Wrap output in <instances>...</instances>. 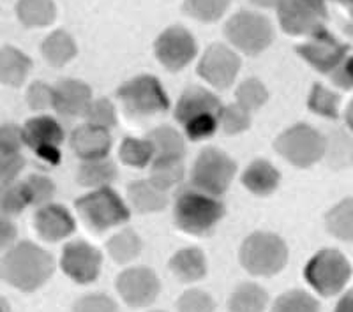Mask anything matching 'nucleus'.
I'll return each instance as SVG.
<instances>
[{"label": "nucleus", "mask_w": 353, "mask_h": 312, "mask_svg": "<svg viewBox=\"0 0 353 312\" xmlns=\"http://www.w3.org/2000/svg\"><path fill=\"white\" fill-rule=\"evenodd\" d=\"M55 272L52 254L32 242H20L9 247L0 260V277L20 291L39 289Z\"/></svg>", "instance_id": "f257e3e1"}, {"label": "nucleus", "mask_w": 353, "mask_h": 312, "mask_svg": "<svg viewBox=\"0 0 353 312\" xmlns=\"http://www.w3.org/2000/svg\"><path fill=\"white\" fill-rule=\"evenodd\" d=\"M223 217L225 205L216 196H210L191 184L179 187L173 205V219L176 228L188 235L205 236L216 228Z\"/></svg>", "instance_id": "f03ea898"}, {"label": "nucleus", "mask_w": 353, "mask_h": 312, "mask_svg": "<svg viewBox=\"0 0 353 312\" xmlns=\"http://www.w3.org/2000/svg\"><path fill=\"white\" fill-rule=\"evenodd\" d=\"M223 104L216 94L203 87H188L175 106L176 122L184 127L185 136L193 141L207 140L219 129Z\"/></svg>", "instance_id": "7ed1b4c3"}, {"label": "nucleus", "mask_w": 353, "mask_h": 312, "mask_svg": "<svg viewBox=\"0 0 353 312\" xmlns=\"http://www.w3.org/2000/svg\"><path fill=\"white\" fill-rule=\"evenodd\" d=\"M288 261V247L281 236L256 231L249 235L241 247V263L249 273L272 277L281 272Z\"/></svg>", "instance_id": "20e7f679"}, {"label": "nucleus", "mask_w": 353, "mask_h": 312, "mask_svg": "<svg viewBox=\"0 0 353 312\" xmlns=\"http://www.w3.org/2000/svg\"><path fill=\"white\" fill-rule=\"evenodd\" d=\"M77 210L85 220V225L97 233L124 225L131 217L128 205L110 185L92 189V192L78 198Z\"/></svg>", "instance_id": "39448f33"}, {"label": "nucleus", "mask_w": 353, "mask_h": 312, "mask_svg": "<svg viewBox=\"0 0 353 312\" xmlns=\"http://www.w3.org/2000/svg\"><path fill=\"white\" fill-rule=\"evenodd\" d=\"M353 269L343 252L323 249L307 261L304 277L307 284L321 296H334L345 289L352 279Z\"/></svg>", "instance_id": "423d86ee"}, {"label": "nucleus", "mask_w": 353, "mask_h": 312, "mask_svg": "<svg viewBox=\"0 0 353 312\" xmlns=\"http://www.w3.org/2000/svg\"><path fill=\"white\" fill-rule=\"evenodd\" d=\"M237 171L235 160L219 148H203L191 171V185L210 196H223Z\"/></svg>", "instance_id": "0eeeda50"}, {"label": "nucleus", "mask_w": 353, "mask_h": 312, "mask_svg": "<svg viewBox=\"0 0 353 312\" xmlns=\"http://www.w3.org/2000/svg\"><path fill=\"white\" fill-rule=\"evenodd\" d=\"M274 148L290 165L309 168L325 156L327 140L311 125L297 124L279 134Z\"/></svg>", "instance_id": "6e6552de"}, {"label": "nucleus", "mask_w": 353, "mask_h": 312, "mask_svg": "<svg viewBox=\"0 0 353 312\" xmlns=\"http://www.w3.org/2000/svg\"><path fill=\"white\" fill-rule=\"evenodd\" d=\"M117 96L131 116H149L170 108L168 94L156 76H137L119 87Z\"/></svg>", "instance_id": "1a4fd4ad"}, {"label": "nucleus", "mask_w": 353, "mask_h": 312, "mask_svg": "<svg viewBox=\"0 0 353 312\" xmlns=\"http://www.w3.org/2000/svg\"><path fill=\"white\" fill-rule=\"evenodd\" d=\"M230 43L245 55H260L269 48L274 39L270 21L258 12L241 11L233 14L225 27Z\"/></svg>", "instance_id": "9d476101"}, {"label": "nucleus", "mask_w": 353, "mask_h": 312, "mask_svg": "<svg viewBox=\"0 0 353 312\" xmlns=\"http://www.w3.org/2000/svg\"><path fill=\"white\" fill-rule=\"evenodd\" d=\"M276 9L281 28L290 36H313L325 27V0H281Z\"/></svg>", "instance_id": "9b49d317"}, {"label": "nucleus", "mask_w": 353, "mask_h": 312, "mask_svg": "<svg viewBox=\"0 0 353 312\" xmlns=\"http://www.w3.org/2000/svg\"><path fill=\"white\" fill-rule=\"evenodd\" d=\"M25 147H28L48 165L61 163V143L64 141V129L48 115L34 116L23 125Z\"/></svg>", "instance_id": "f8f14e48"}, {"label": "nucleus", "mask_w": 353, "mask_h": 312, "mask_svg": "<svg viewBox=\"0 0 353 312\" xmlns=\"http://www.w3.org/2000/svg\"><path fill=\"white\" fill-rule=\"evenodd\" d=\"M295 52L307 62L311 67L316 69L321 74H330L337 65L346 59L350 52L348 44L341 43L332 36L325 27L320 28L313 36H309L307 43L301 44Z\"/></svg>", "instance_id": "ddd939ff"}, {"label": "nucleus", "mask_w": 353, "mask_h": 312, "mask_svg": "<svg viewBox=\"0 0 353 312\" xmlns=\"http://www.w3.org/2000/svg\"><path fill=\"white\" fill-rule=\"evenodd\" d=\"M154 52H156L157 61L161 64L165 65L168 71L175 72L193 62L198 46L193 34L189 32L188 28L175 25V27L166 28L165 32L157 37L156 44H154Z\"/></svg>", "instance_id": "4468645a"}, {"label": "nucleus", "mask_w": 353, "mask_h": 312, "mask_svg": "<svg viewBox=\"0 0 353 312\" xmlns=\"http://www.w3.org/2000/svg\"><path fill=\"white\" fill-rule=\"evenodd\" d=\"M241 71V56L226 44L214 43L205 50L198 64V74L212 87L225 90Z\"/></svg>", "instance_id": "2eb2a0df"}, {"label": "nucleus", "mask_w": 353, "mask_h": 312, "mask_svg": "<svg viewBox=\"0 0 353 312\" xmlns=\"http://www.w3.org/2000/svg\"><path fill=\"white\" fill-rule=\"evenodd\" d=\"M101 264H103L101 251L85 240L69 242L62 251V270L78 284L94 282L101 273Z\"/></svg>", "instance_id": "dca6fc26"}, {"label": "nucleus", "mask_w": 353, "mask_h": 312, "mask_svg": "<svg viewBox=\"0 0 353 312\" xmlns=\"http://www.w3.org/2000/svg\"><path fill=\"white\" fill-rule=\"evenodd\" d=\"M117 291L129 307H147L154 304L161 291L159 279L147 267L128 269L117 277Z\"/></svg>", "instance_id": "f3484780"}, {"label": "nucleus", "mask_w": 353, "mask_h": 312, "mask_svg": "<svg viewBox=\"0 0 353 312\" xmlns=\"http://www.w3.org/2000/svg\"><path fill=\"white\" fill-rule=\"evenodd\" d=\"M34 226L43 240L61 242L71 236L77 229V222L64 207L48 203L41 207L34 217Z\"/></svg>", "instance_id": "a211bd4d"}, {"label": "nucleus", "mask_w": 353, "mask_h": 312, "mask_svg": "<svg viewBox=\"0 0 353 312\" xmlns=\"http://www.w3.org/2000/svg\"><path fill=\"white\" fill-rule=\"evenodd\" d=\"M113 138L108 129L83 124L71 134V147L81 160H92L108 157Z\"/></svg>", "instance_id": "6ab92c4d"}, {"label": "nucleus", "mask_w": 353, "mask_h": 312, "mask_svg": "<svg viewBox=\"0 0 353 312\" xmlns=\"http://www.w3.org/2000/svg\"><path fill=\"white\" fill-rule=\"evenodd\" d=\"M92 101V90L85 81L61 80L53 87V110L64 116H83Z\"/></svg>", "instance_id": "aec40b11"}, {"label": "nucleus", "mask_w": 353, "mask_h": 312, "mask_svg": "<svg viewBox=\"0 0 353 312\" xmlns=\"http://www.w3.org/2000/svg\"><path fill=\"white\" fill-rule=\"evenodd\" d=\"M281 175L270 165L269 160L256 159L245 168L242 175V184L249 192H253L256 196H269L279 187Z\"/></svg>", "instance_id": "412c9836"}, {"label": "nucleus", "mask_w": 353, "mask_h": 312, "mask_svg": "<svg viewBox=\"0 0 353 312\" xmlns=\"http://www.w3.org/2000/svg\"><path fill=\"white\" fill-rule=\"evenodd\" d=\"M170 270L182 282H196L207 275V260L198 247H185L173 254Z\"/></svg>", "instance_id": "4be33fe9"}, {"label": "nucleus", "mask_w": 353, "mask_h": 312, "mask_svg": "<svg viewBox=\"0 0 353 312\" xmlns=\"http://www.w3.org/2000/svg\"><path fill=\"white\" fill-rule=\"evenodd\" d=\"M32 69V61L14 46L0 48V83L20 87Z\"/></svg>", "instance_id": "5701e85b"}, {"label": "nucleus", "mask_w": 353, "mask_h": 312, "mask_svg": "<svg viewBox=\"0 0 353 312\" xmlns=\"http://www.w3.org/2000/svg\"><path fill=\"white\" fill-rule=\"evenodd\" d=\"M128 198L132 208L140 214L161 212L168 205L166 192L157 189L150 180L131 182L128 187Z\"/></svg>", "instance_id": "b1692460"}, {"label": "nucleus", "mask_w": 353, "mask_h": 312, "mask_svg": "<svg viewBox=\"0 0 353 312\" xmlns=\"http://www.w3.org/2000/svg\"><path fill=\"white\" fill-rule=\"evenodd\" d=\"M152 147L154 159H182L185 154L184 138L176 129L170 125H161L147 134Z\"/></svg>", "instance_id": "393cba45"}, {"label": "nucleus", "mask_w": 353, "mask_h": 312, "mask_svg": "<svg viewBox=\"0 0 353 312\" xmlns=\"http://www.w3.org/2000/svg\"><path fill=\"white\" fill-rule=\"evenodd\" d=\"M44 61L53 67H62L77 56V43L65 30H55L43 41L41 46Z\"/></svg>", "instance_id": "a878e982"}, {"label": "nucleus", "mask_w": 353, "mask_h": 312, "mask_svg": "<svg viewBox=\"0 0 353 312\" xmlns=\"http://www.w3.org/2000/svg\"><path fill=\"white\" fill-rule=\"evenodd\" d=\"M117 178V166L108 157L83 160L78 168V182L83 187L101 189L108 187Z\"/></svg>", "instance_id": "bb28decb"}, {"label": "nucleus", "mask_w": 353, "mask_h": 312, "mask_svg": "<svg viewBox=\"0 0 353 312\" xmlns=\"http://www.w3.org/2000/svg\"><path fill=\"white\" fill-rule=\"evenodd\" d=\"M269 295L254 282H244L233 289L228 300L230 312H265Z\"/></svg>", "instance_id": "cd10ccee"}, {"label": "nucleus", "mask_w": 353, "mask_h": 312, "mask_svg": "<svg viewBox=\"0 0 353 312\" xmlns=\"http://www.w3.org/2000/svg\"><path fill=\"white\" fill-rule=\"evenodd\" d=\"M17 17L25 27H48L55 21L57 9L53 0H18Z\"/></svg>", "instance_id": "c85d7f7f"}, {"label": "nucleus", "mask_w": 353, "mask_h": 312, "mask_svg": "<svg viewBox=\"0 0 353 312\" xmlns=\"http://www.w3.org/2000/svg\"><path fill=\"white\" fill-rule=\"evenodd\" d=\"M108 254L115 263L125 264L129 261L137 260L141 252V238L137 231L125 228L113 235L106 244Z\"/></svg>", "instance_id": "c756f323"}, {"label": "nucleus", "mask_w": 353, "mask_h": 312, "mask_svg": "<svg viewBox=\"0 0 353 312\" xmlns=\"http://www.w3.org/2000/svg\"><path fill=\"white\" fill-rule=\"evenodd\" d=\"M184 163L182 159H154L150 163L149 180L161 191H170L184 180Z\"/></svg>", "instance_id": "7c9ffc66"}, {"label": "nucleus", "mask_w": 353, "mask_h": 312, "mask_svg": "<svg viewBox=\"0 0 353 312\" xmlns=\"http://www.w3.org/2000/svg\"><path fill=\"white\" fill-rule=\"evenodd\" d=\"M327 229L332 236L343 242H353V200L339 201L334 208H330L325 217Z\"/></svg>", "instance_id": "2f4dec72"}, {"label": "nucleus", "mask_w": 353, "mask_h": 312, "mask_svg": "<svg viewBox=\"0 0 353 312\" xmlns=\"http://www.w3.org/2000/svg\"><path fill=\"white\" fill-rule=\"evenodd\" d=\"M30 205L27 196L25 182L11 180L0 184V212L9 217L20 216Z\"/></svg>", "instance_id": "473e14b6"}, {"label": "nucleus", "mask_w": 353, "mask_h": 312, "mask_svg": "<svg viewBox=\"0 0 353 312\" xmlns=\"http://www.w3.org/2000/svg\"><path fill=\"white\" fill-rule=\"evenodd\" d=\"M122 163L132 168H145L154 160L152 147L147 138H125L119 150Z\"/></svg>", "instance_id": "72a5a7b5"}, {"label": "nucleus", "mask_w": 353, "mask_h": 312, "mask_svg": "<svg viewBox=\"0 0 353 312\" xmlns=\"http://www.w3.org/2000/svg\"><path fill=\"white\" fill-rule=\"evenodd\" d=\"M339 104H341V97L337 96L336 92L325 88L323 85L314 83L307 101V106L311 112L327 116V118H337L339 116Z\"/></svg>", "instance_id": "f704fd0d"}, {"label": "nucleus", "mask_w": 353, "mask_h": 312, "mask_svg": "<svg viewBox=\"0 0 353 312\" xmlns=\"http://www.w3.org/2000/svg\"><path fill=\"white\" fill-rule=\"evenodd\" d=\"M272 312H320V304L309 293L302 289H293V291L283 293L274 302Z\"/></svg>", "instance_id": "c9c22d12"}, {"label": "nucleus", "mask_w": 353, "mask_h": 312, "mask_svg": "<svg viewBox=\"0 0 353 312\" xmlns=\"http://www.w3.org/2000/svg\"><path fill=\"white\" fill-rule=\"evenodd\" d=\"M228 8L230 0H184L185 12L203 23L217 21Z\"/></svg>", "instance_id": "e433bc0d"}, {"label": "nucleus", "mask_w": 353, "mask_h": 312, "mask_svg": "<svg viewBox=\"0 0 353 312\" xmlns=\"http://www.w3.org/2000/svg\"><path fill=\"white\" fill-rule=\"evenodd\" d=\"M235 96H237L239 106H242V108L249 113L260 110L261 106L267 103V99H269L267 88H265V85L261 83L260 80H256V78H249V80L242 81V83L239 85Z\"/></svg>", "instance_id": "4c0bfd02"}, {"label": "nucleus", "mask_w": 353, "mask_h": 312, "mask_svg": "<svg viewBox=\"0 0 353 312\" xmlns=\"http://www.w3.org/2000/svg\"><path fill=\"white\" fill-rule=\"evenodd\" d=\"M249 127H251V113L245 112L237 103L223 106L219 113V129H223L225 134L235 136L248 131Z\"/></svg>", "instance_id": "58836bf2"}, {"label": "nucleus", "mask_w": 353, "mask_h": 312, "mask_svg": "<svg viewBox=\"0 0 353 312\" xmlns=\"http://www.w3.org/2000/svg\"><path fill=\"white\" fill-rule=\"evenodd\" d=\"M83 116L85 121H87V124H92L96 125V127L108 129V131L117 125L115 106H113L108 99H105V97L90 101V104H88L87 110H85Z\"/></svg>", "instance_id": "ea45409f"}, {"label": "nucleus", "mask_w": 353, "mask_h": 312, "mask_svg": "<svg viewBox=\"0 0 353 312\" xmlns=\"http://www.w3.org/2000/svg\"><path fill=\"white\" fill-rule=\"evenodd\" d=\"M25 189H27V196L30 205L37 208L52 203L53 196H55V184L44 175L28 176L27 180H25Z\"/></svg>", "instance_id": "a19ab883"}, {"label": "nucleus", "mask_w": 353, "mask_h": 312, "mask_svg": "<svg viewBox=\"0 0 353 312\" xmlns=\"http://www.w3.org/2000/svg\"><path fill=\"white\" fill-rule=\"evenodd\" d=\"M176 309L179 312H214L216 304L209 293L201 291V289H189V291L182 293L176 302Z\"/></svg>", "instance_id": "79ce46f5"}, {"label": "nucleus", "mask_w": 353, "mask_h": 312, "mask_svg": "<svg viewBox=\"0 0 353 312\" xmlns=\"http://www.w3.org/2000/svg\"><path fill=\"white\" fill-rule=\"evenodd\" d=\"M27 103L34 112L53 108V87L44 81H34L27 90Z\"/></svg>", "instance_id": "37998d69"}, {"label": "nucleus", "mask_w": 353, "mask_h": 312, "mask_svg": "<svg viewBox=\"0 0 353 312\" xmlns=\"http://www.w3.org/2000/svg\"><path fill=\"white\" fill-rule=\"evenodd\" d=\"M72 312H119L115 302L110 296L103 293H92V295H85L83 298L74 304Z\"/></svg>", "instance_id": "c03bdc74"}, {"label": "nucleus", "mask_w": 353, "mask_h": 312, "mask_svg": "<svg viewBox=\"0 0 353 312\" xmlns=\"http://www.w3.org/2000/svg\"><path fill=\"white\" fill-rule=\"evenodd\" d=\"M25 168V159L21 154L0 150V184L17 180L21 169Z\"/></svg>", "instance_id": "a18cd8bd"}, {"label": "nucleus", "mask_w": 353, "mask_h": 312, "mask_svg": "<svg viewBox=\"0 0 353 312\" xmlns=\"http://www.w3.org/2000/svg\"><path fill=\"white\" fill-rule=\"evenodd\" d=\"M25 147L23 127L17 124L0 125V150L6 152L21 154V148Z\"/></svg>", "instance_id": "49530a36"}, {"label": "nucleus", "mask_w": 353, "mask_h": 312, "mask_svg": "<svg viewBox=\"0 0 353 312\" xmlns=\"http://www.w3.org/2000/svg\"><path fill=\"white\" fill-rule=\"evenodd\" d=\"M330 80L334 85L345 88V90L353 88V55L346 56L345 61L330 72Z\"/></svg>", "instance_id": "de8ad7c7"}, {"label": "nucleus", "mask_w": 353, "mask_h": 312, "mask_svg": "<svg viewBox=\"0 0 353 312\" xmlns=\"http://www.w3.org/2000/svg\"><path fill=\"white\" fill-rule=\"evenodd\" d=\"M17 240V226L11 217L0 212V252L12 247Z\"/></svg>", "instance_id": "09e8293b"}, {"label": "nucleus", "mask_w": 353, "mask_h": 312, "mask_svg": "<svg viewBox=\"0 0 353 312\" xmlns=\"http://www.w3.org/2000/svg\"><path fill=\"white\" fill-rule=\"evenodd\" d=\"M334 312H353V291H348L341 300L337 302Z\"/></svg>", "instance_id": "8fccbe9b"}, {"label": "nucleus", "mask_w": 353, "mask_h": 312, "mask_svg": "<svg viewBox=\"0 0 353 312\" xmlns=\"http://www.w3.org/2000/svg\"><path fill=\"white\" fill-rule=\"evenodd\" d=\"M281 0H251V4L258 6V8H265V9H272L277 8Z\"/></svg>", "instance_id": "3c124183"}, {"label": "nucleus", "mask_w": 353, "mask_h": 312, "mask_svg": "<svg viewBox=\"0 0 353 312\" xmlns=\"http://www.w3.org/2000/svg\"><path fill=\"white\" fill-rule=\"evenodd\" d=\"M346 124L353 131V101L348 104V108H346Z\"/></svg>", "instance_id": "603ef678"}, {"label": "nucleus", "mask_w": 353, "mask_h": 312, "mask_svg": "<svg viewBox=\"0 0 353 312\" xmlns=\"http://www.w3.org/2000/svg\"><path fill=\"white\" fill-rule=\"evenodd\" d=\"M337 2H339L343 8L348 9V12L352 14V18H353V0H337Z\"/></svg>", "instance_id": "864d4df0"}, {"label": "nucleus", "mask_w": 353, "mask_h": 312, "mask_svg": "<svg viewBox=\"0 0 353 312\" xmlns=\"http://www.w3.org/2000/svg\"><path fill=\"white\" fill-rule=\"evenodd\" d=\"M0 312H9V307L8 304H6V300L0 296Z\"/></svg>", "instance_id": "5fc2aeb1"}, {"label": "nucleus", "mask_w": 353, "mask_h": 312, "mask_svg": "<svg viewBox=\"0 0 353 312\" xmlns=\"http://www.w3.org/2000/svg\"><path fill=\"white\" fill-rule=\"evenodd\" d=\"M345 32L348 34V36L353 37V18H352V21H350V23L345 27Z\"/></svg>", "instance_id": "6e6d98bb"}, {"label": "nucleus", "mask_w": 353, "mask_h": 312, "mask_svg": "<svg viewBox=\"0 0 353 312\" xmlns=\"http://www.w3.org/2000/svg\"><path fill=\"white\" fill-rule=\"evenodd\" d=\"M154 312H163V311H154Z\"/></svg>", "instance_id": "4d7b16f0"}]
</instances>
